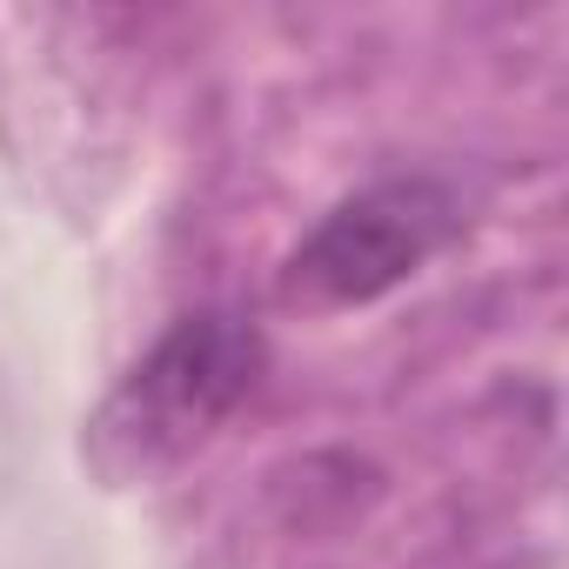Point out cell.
Listing matches in <instances>:
<instances>
[{
    "label": "cell",
    "mask_w": 569,
    "mask_h": 569,
    "mask_svg": "<svg viewBox=\"0 0 569 569\" xmlns=\"http://www.w3.org/2000/svg\"><path fill=\"white\" fill-rule=\"evenodd\" d=\"M456 234V194L429 174L376 181L349 201H336L309 241L289 254V296L316 309H356L376 302Z\"/></svg>",
    "instance_id": "obj_1"
},
{
    "label": "cell",
    "mask_w": 569,
    "mask_h": 569,
    "mask_svg": "<svg viewBox=\"0 0 569 569\" xmlns=\"http://www.w3.org/2000/svg\"><path fill=\"white\" fill-rule=\"evenodd\" d=\"M254 382H261V336L241 316L221 309L181 316L121 382L108 429H121L141 456H168L201 442L214 422H228Z\"/></svg>",
    "instance_id": "obj_2"
}]
</instances>
